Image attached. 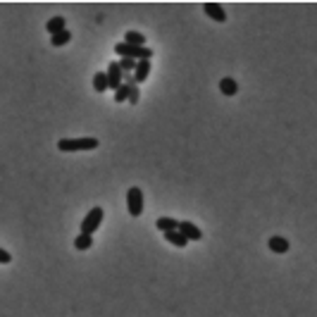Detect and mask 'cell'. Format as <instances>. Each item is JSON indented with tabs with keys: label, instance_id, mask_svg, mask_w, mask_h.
Instances as JSON below:
<instances>
[{
	"label": "cell",
	"instance_id": "cell-1",
	"mask_svg": "<svg viewBox=\"0 0 317 317\" xmlns=\"http://www.w3.org/2000/svg\"><path fill=\"white\" fill-rule=\"evenodd\" d=\"M98 148V138H60L57 141V150L60 153H79V150H96Z\"/></svg>",
	"mask_w": 317,
	"mask_h": 317
},
{
	"label": "cell",
	"instance_id": "cell-2",
	"mask_svg": "<svg viewBox=\"0 0 317 317\" xmlns=\"http://www.w3.org/2000/svg\"><path fill=\"white\" fill-rule=\"evenodd\" d=\"M115 53L119 55V57H129V60H150L153 57V50L145 45V48H141V45H129L124 43V41H119L117 45H115Z\"/></svg>",
	"mask_w": 317,
	"mask_h": 317
},
{
	"label": "cell",
	"instance_id": "cell-3",
	"mask_svg": "<svg viewBox=\"0 0 317 317\" xmlns=\"http://www.w3.org/2000/svg\"><path fill=\"white\" fill-rule=\"evenodd\" d=\"M127 210L131 217H141L143 215V191L138 186H131L127 191Z\"/></svg>",
	"mask_w": 317,
	"mask_h": 317
},
{
	"label": "cell",
	"instance_id": "cell-4",
	"mask_svg": "<svg viewBox=\"0 0 317 317\" xmlns=\"http://www.w3.org/2000/svg\"><path fill=\"white\" fill-rule=\"evenodd\" d=\"M103 217H105V210L103 208L89 210V215H86L84 222H82V234L93 236L96 234V229H100V224H103Z\"/></svg>",
	"mask_w": 317,
	"mask_h": 317
},
{
	"label": "cell",
	"instance_id": "cell-5",
	"mask_svg": "<svg viewBox=\"0 0 317 317\" xmlns=\"http://www.w3.org/2000/svg\"><path fill=\"white\" fill-rule=\"evenodd\" d=\"M108 89L117 91L122 84H124V72H122V67H119V62H110L108 67Z\"/></svg>",
	"mask_w": 317,
	"mask_h": 317
},
{
	"label": "cell",
	"instance_id": "cell-6",
	"mask_svg": "<svg viewBox=\"0 0 317 317\" xmlns=\"http://www.w3.org/2000/svg\"><path fill=\"white\" fill-rule=\"evenodd\" d=\"M203 12H205L212 22H217V24H224L226 22V12L219 3H208V5H203Z\"/></svg>",
	"mask_w": 317,
	"mask_h": 317
},
{
	"label": "cell",
	"instance_id": "cell-7",
	"mask_svg": "<svg viewBox=\"0 0 317 317\" xmlns=\"http://www.w3.org/2000/svg\"><path fill=\"white\" fill-rule=\"evenodd\" d=\"M179 231L186 236V241H200L203 239V229H198V224H193V222H179Z\"/></svg>",
	"mask_w": 317,
	"mask_h": 317
},
{
	"label": "cell",
	"instance_id": "cell-8",
	"mask_svg": "<svg viewBox=\"0 0 317 317\" xmlns=\"http://www.w3.org/2000/svg\"><path fill=\"white\" fill-rule=\"evenodd\" d=\"M148 76H150V60H138L136 62V69H134V82L143 84Z\"/></svg>",
	"mask_w": 317,
	"mask_h": 317
},
{
	"label": "cell",
	"instance_id": "cell-9",
	"mask_svg": "<svg viewBox=\"0 0 317 317\" xmlns=\"http://www.w3.org/2000/svg\"><path fill=\"white\" fill-rule=\"evenodd\" d=\"M267 248H270L272 253H289V248H291V244L284 239V236H272L270 241H267Z\"/></svg>",
	"mask_w": 317,
	"mask_h": 317
},
{
	"label": "cell",
	"instance_id": "cell-10",
	"mask_svg": "<svg viewBox=\"0 0 317 317\" xmlns=\"http://www.w3.org/2000/svg\"><path fill=\"white\" fill-rule=\"evenodd\" d=\"M219 91H222V96H236L239 93V84H236V79H231V76H222L219 79Z\"/></svg>",
	"mask_w": 317,
	"mask_h": 317
},
{
	"label": "cell",
	"instance_id": "cell-11",
	"mask_svg": "<svg viewBox=\"0 0 317 317\" xmlns=\"http://www.w3.org/2000/svg\"><path fill=\"white\" fill-rule=\"evenodd\" d=\"M155 229H160L163 234H170V231H177L179 229V222L174 217H160L155 222Z\"/></svg>",
	"mask_w": 317,
	"mask_h": 317
},
{
	"label": "cell",
	"instance_id": "cell-12",
	"mask_svg": "<svg viewBox=\"0 0 317 317\" xmlns=\"http://www.w3.org/2000/svg\"><path fill=\"white\" fill-rule=\"evenodd\" d=\"M163 236H165V241H167V244L177 246V248H186V246H189V241H186V236L181 234L179 229H177V231H170V234H163Z\"/></svg>",
	"mask_w": 317,
	"mask_h": 317
},
{
	"label": "cell",
	"instance_id": "cell-13",
	"mask_svg": "<svg viewBox=\"0 0 317 317\" xmlns=\"http://www.w3.org/2000/svg\"><path fill=\"white\" fill-rule=\"evenodd\" d=\"M64 29H67V24H64V17H53V19H48V24H45V31H48L50 36L60 34V31H64Z\"/></svg>",
	"mask_w": 317,
	"mask_h": 317
},
{
	"label": "cell",
	"instance_id": "cell-14",
	"mask_svg": "<svg viewBox=\"0 0 317 317\" xmlns=\"http://www.w3.org/2000/svg\"><path fill=\"white\" fill-rule=\"evenodd\" d=\"M69 41H72V31L64 29V31H60V34H55V36L50 38V45H53V48H62V45H67Z\"/></svg>",
	"mask_w": 317,
	"mask_h": 317
},
{
	"label": "cell",
	"instance_id": "cell-15",
	"mask_svg": "<svg viewBox=\"0 0 317 317\" xmlns=\"http://www.w3.org/2000/svg\"><path fill=\"white\" fill-rule=\"evenodd\" d=\"M93 89L98 91V93H105V91H108V74L105 72L93 74Z\"/></svg>",
	"mask_w": 317,
	"mask_h": 317
},
{
	"label": "cell",
	"instance_id": "cell-16",
	"mask_svg": "<svg viewBox=\"0 0 317 317\" xmlns=\"http://www.w3.org/2000/svg\"><path fill=\"white\" fill-rule=\"evenodd\" d=\"M74 248H76V251H89V248H93V236L79 234L74 239Z\"/></svg>",
	"mask_w": 317,
	"mask_h": 317
},
{
	"label": "cell",
	"instance_id": "cell-17",
	"mask_svg": "<svg viewBox=\"0 0 317 317\" xmlns=\"http://www.w3.org/2000/svg\"><path fill=\"white\" fill-rule=\"evenodd\" d=\"M124 43L145 48V36H143V34H138V31H127V34H124Z\"/></svg>",
	"mask_w": 317,
	"mask_h": 317
},
{
	"label": "cell",
	"instance_id": "cell-18",
	"mask_svg": "<svg viewBox=\"0 0 317 317\" xmlns=\"http://www.w3.org/2000/svg\"><path fill=\"white\" fill-rule=\"evenodd\" d=\"M136 62H138V60H129V57H122V60H119V67H122V72H124V74H134Z\"/></svg>",
	"mask_w": 317,
	"mask_h": 317
},
{
	"label": "cell",
	"instance_id": "cell-19",
	"mask_svg": "<svg viewBox=\"0 0 317 317\" xmlns=\"http://www.w3.org/2000/svg\"><path fill=\"white\" fill-rule=\"evenodd\" d=\"M138 98H141V91H138V84H136L134 89H131V96H129V103H131V105H136V103H138Z\"/></svg>",
	"mask_w": 317,
	"mask_h": 317
},
{
	"label": "cell",
	"instance_id": "cell-20",
	"mask_svg": "<svg viewBox=\"0 0 317 317\" xmlns=\"http://www.w3.org/2000/svg\"><path fill=\"white\" fill-rule=\"evenodd\" d=\"M10 263H12V255L5 248H0V265H10Z\"/></svg>",
	"mask_w": 317,
	"mask_h": 317
}]
</instances>
